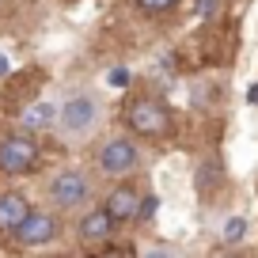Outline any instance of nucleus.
I'll use <instances>...</instances> for the list:
<instances>
[{"mask_svg":"<svg viewBox=\"0 0 258 258\" xmlns=\"http://www.w3.org/2000/svg\"><path fill=\"white\" fill-rule=\"evenodd\" d=\"M103 125V103L95 91L80 88L73 95H64V103H57V121L53 129L61 133V141L69 145H84L95 137V129Z\"/></svg>","mask_w":258,"mask_h":258,"instance_id":"1","label":"nucleus"},{"mask_svg":"<svg viewBox=\"0 0 258 258\" xmlns=\"http://www.w3.org/2000/svg\"><path fill=\"white\" fill-rule=\"evenodd\" d=\"M95 198V178L84 167H61L46 186V202L57 213H76L80 205H88Z\"/></svg>","mask_w":258,"mask_h":258,"instance_id":"2","label":"nucleus"},{"mask_svg":"<svg viewBox=\"0 0 258 258\" xmlns=\"http://www.w3.org/2000/svg\"><path fill=\"white\" fill-rule=\"evenodd\" d=\"M121 121L133 137H167L171 133V110L156 95H133L121 106Z\"/></svg>","mask_w":258,"mask_h":258,"instance_id":"3","label":"nucleus"},{"mask_svg":"<svg viewBox=\"0 0 258 258\" xmlns=\"http://www.w3.org/2000/svg\"><path fill=\"white\" fill-rule=\"evenodd\" d=\"M64 232L61 224V213L57 209H27V217L19 220L16 228H12V243H16L19 250H38V247H49V243H57Z\"/></svg>","mask_w":258,"mask_h":258,"instance_id":"4","label":"nucleus"},{"mask_svg":"<svg viewBox=\"0 0 258 258\" xmlns=\"http://www.w3.org/2000/svg\"><path fill=\"white\" fill-rule=\"evenodd\" d=\"M34 167H38V141H34V133H23V129L4 133L0 137V175L19 178V175H31Z\"/></svg>","mask_w":258,"mask_h":258,"instance_id":"5","label":"nucleus"},{"mask_svg":"<svg viewBox=\"0 0 258 258\" xmlns=\"http://www.w3.org/2000/svg\"><path fill=\"white\" fill-rule=\"evenodd\" d=\"M137 163H141V148H137L133 137H110L95 152V167L110 178H121L129 171H137Z\"/></svg>","mask_w":258,"mask_h":258,"instance_id":"6","label":"nucleus"},{"mask_svg":"<svg viewBox=\"0 0 258 258\" xmlns=\"http://www.w3.org/2000/svg\"><path fill=\"white\" fill-rule=\"evenodd\" d=\"M114 232H118V220H114L103 205H99V209H88L80 217V224H76V235H80L84 247H106V243L114 239Z\"/></svg>","mask_w":258,"mask_h":258,"instance_id":"7","label":"nucleus"},{"mask_svg":"<svg viewBox=\"0 0 258 258\" xmlns=\"http://www.w3.org/2000/svg\"><path fill=\"white\" fill-rule=\"evenodd\" d=\"M103 209L110 213L118 224H133V220H137V209H141V194L129 182H121V186H114V190L103 198Z\"/></svg>","mask_w":258,"mask_h":258,"instance_id":"8","label":"nucleus"},{"mask_svg":"<svg viewBox=\"0 0 258 258\" xmlns=\"http://www.w3.org/2000/svg\"><path fill=\"white\" fill-rule=\"evenodd\" d=\"M53 121H57V103H49V99H38V103H31L19 114V129L23 133H49Z\"/></svg>","mask_w":258,"mask_h":258,"instance_id":"9","label":"nucleus"},{"mask_svg":"<svg viewBox=\"0 0 258 258\" xmlns=\"http://www.w3.org/2000/svg\"><path fill=\"white\" fill-rule=\"evenodd\" d=\"M27 209H31V202H27L19 190H8L0 194V235H8L12 228L19 224V220L27 217Z\"/></svg>","mask_w":258,"mask_h":258,"instance_id":"10","label":"nucleus"},{"mask_svg":"<svg viewBox=\"0 0 258 258\" xmlns=\"http://www.w3.org/2000/svg\"><path fill=\"white\" fill-rule=\"evenodd\" d=\"M243 235H247V220H243V217H232V220L224 224V232H220V239L232 247V243H239Z\"/></svg>","mask_w":258,"mask_h":258,"instance_id":"11","label":"nucleus"},{"mask_svg":"<svg viewBox=\"0 0 258 258\" xmlns=\"http://www.w3.org/2000/svg\"><path fill=\"white\" fill-rule=\"evenodd\" d=\"M133 4H137L141 12H145V16H163V12H171L178 4V0H133Z\"/></svg>","mask_w":258,"mask_h":258,"instance_id":"12","label":"nucleus"},{"mask_svg":"<svg viewBox=\"0 0 258 258\" xmlns=\"http://www.w3.org/2000/svg\"><path fill=\"white\" fill-rule=\"evenodd\" d=\"M156 205H160V202H156V198H141V209H137V220H152V217H156Z\"/></svg>","mask_w":258,"mask_h":258,"instance_id":"13","label":"nucleus"},{"mask_svg":"<svg viewBox=\"0 0 258 258\" xmlns=\"http://www.w3.org/2000/svg\"><path fill=\"white\" fill-rule=\"evenodd\" d=\"M110 80H114V88H125V84H129V73H125V69H114Z\"/></svg>","mask_w":258,"mask_h":258,"instance_id":"14","label":"nucleus"},{"mask_svg":"<svg viewBox=\"0 0 258 258\" xmlns=\"http://www.w3.org/2000/svg\"><path fill=\"white\" fill-rule=\"evenodd\" d=\"M4 73H8V61H4V57H0V76H4Z\"/></svg>","mask_w":258,"mask_h":258,"instance_id":"15","label":"nucleus"}]
</instances>
